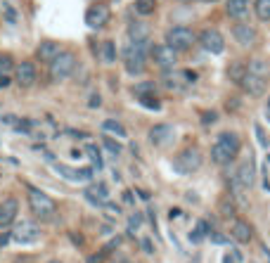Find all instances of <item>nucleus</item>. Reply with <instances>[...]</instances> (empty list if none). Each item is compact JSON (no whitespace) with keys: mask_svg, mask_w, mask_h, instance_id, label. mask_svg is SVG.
Wrapping results in <instances>:
<instances>
[{"mask_svg":"<svg viewBox=\"0 0 270 263\" xmlns=\"http://www.w3.org/2000/svg\"><path fill=\"white\" fill-rule=\"evenodd\" d=\"M100 105H102V97H100V92H93V95L88 97V107H90V109H100Z\"/></svg>","mask_w":270,"mask_h":263,"instance_id":"40","label":"nucleus"},{"mask_svg":"<svg viewBox=\"0 0 270 263\" xmlns=\"http://www.w3.org/2000/svg\"><path fill=\"white\" fill-rule=\"evenodd\" d=\"M76 69H79V57L74 53H69V50H62V53L50 62V79H53L54 83L67 81L69 76H74Z\"/></svg>","mask_w":270,"mask_h":263,"instance_id":"5","label":"nucleus"},{"mask_svg":"<svg viewBox=\"0 0 270 263\" xmlns=\"http://www.w3.org/2000/svg\"><path fill=\"white\" fill-rule=\"evenodd\" d=\"M12 233V242L17 244H22V247H28V244H36V242H41V225L36 223V221H27V218H22V221H17L14 228L10 230Z\"/></svg>","mask_w":270,"mask_h":263,"instance_id":"7","label":"nucleus"},{"mask_svg":"<svg viewBox=\"0 0 270 263\" xmlns=\"http://www.w3.org/2000/svg\"><path fill=\"white\" fill-rule=\"evenodd\" d=\"M133 95L140 97H147V95H157V83L154 81H142V83H135L133 86Z\"/></svg>","mask_w":270,"mask_h":263,"instance_id":"28","label":"nucleus"},{"mask_svg":"<svg viewBox=\"0 0 270 263\" xmlns=\"http://www.w3.org/2000/svg\"><path fill=\"white\" fill-rule=\"evenodd\" d=\"M142 223H145V213H142V211H133V213L128 216V233L133 235L135 230L142 228Z\"/></svg>","mask_w":270,"mask_h":263,"instance_id":"33","label":"nucleus"},{"mask_svg":"<svg viewBox=\"0 0 270 263\" xmlns=\"http://www.w3.org/2000/svg\"><path fill=\"white\" fill-rule=\"evenodd\" d=\"M197 43V33L189 27H171L166 31V45H171L176 53H188Z\"/></svg>","mask_w":270,"mask_h":263,"instance_id":"6","label":"nucleus"},{"mask_svg":"<svg viewBox=\"0 0 270 263\" xmlns=\"http://www.w3.org/2000/svg\"><path fill=\"white\" fill-rule=\"evenodd\" d=\"M147 55H149V45L147 43H128L121 50V59L123 66L131 76H140L147 66Z\"/></svg>","mask_w":270,"mask_h":263,"instance_id":"2","label":"nucleus"},{"mask_svg":"<svg viewBox=\"0 0 270 263\" xmlns=\"http://www.w3.org/2000/svg\"><path fill=\"white\" fill-rule=\"evenodd\" d=\"M230 33H232V38L237 40L242 48H249V45H254L258 38V31L249 22H235L232 29H230Z\"/></svg>","mask_w":270,"mask_h":263,"instance_id":"15","label":"nucleus"},{"mask_svg":"<svg viewBox=\"0 0 270 263\" xmlns=\"http://www.w3.org/2000/svg\"><path fill=\"white\" fill-rule=\"evenodd\" d=\"M102 147L107 149V152H109V154H111V157H119V154H121V152H123L121 143H119V140H114L111 135H105V138H102Z\"/></svg>","mask_w":270,"mask_h":263,"instance_id":"31","label":"nucleus"},{"mask_svg":"<svg viewBox=\"0 0 270 263\" xmlns=\"http://www.w3.org/2000/svg\"><path fill=\"white\" fill-rule=\"evenodd\" d=\"M109 19H111V10H109L107 5H102V2H93L85 10V27L93 29V31L105 29L109 24Z\"/></svg>","mask_w":270,"mask_h":263,"instance_id":"10","label":"nucleus"},{"mask_svg":"<svg viewBox=\"0 0 270 263\" xmlns=\"http://www.w3.org/2000/svg\"><path fill=\"white\" fill-rule=\"evenodd\" d=\"M220 213H223L225 218L235 216V206H232V204H228V199H223V204H220Z\"/></svg>","mask_w":270,"mask_h":263,"instance_id":"41","label":"nucleus"},{"mask_svg":"<svg viewBox=\"0 0 270 263\" xmlns=\"http://www.w3.org/2000/svg\"><path fill=\"white\" fill-rule=\"evenodd\" d=\"M54 173H59L64 180L69 183H93L95 178V169L85 166V169H71V166H64V164H53Z\"/></svg>","mask_w":270,"mask_h":263,"instance_id":"12","label":"nucleus"},{"mask_svg":"<svg viewBox=\"0 0 270 263\" xmlns=\"http://www.w3.org/2000/svg\"><path fill=\"white\" fill-rule=\"evenodd\" d=\"M240 86H242L244 92H249L251 97H261V95L266 92V88H268V79H263V76H254V74L246 71Z\"/></svg>","mask_w":270,"mask_h":263,"instance_id":"19","label":"nucleus"},{"mask_svg":"<svg viewBox=\"0 0 270 263\" xmlns=\"http://www.w3.org/2000/svg\"><path fill=\"white\" fill-rule=\"evenodd\" d=\"M0 247H2V242H0Z\"/></svg>","mask_w":270,"mask_h":263,"instance_id":"58","label":"nucleus"},{"mask_svg":"<svg viewBox=\"0 0 270 263\" xmlns=\"http://www.w3.org/2000/svg\"><path fill=\"white\" fill-rule=\"evenodd\" d=\"M197 43L202 45L204 53L209 55H223L225 53V38L218 29H202L199 36H197Z\"/></svg>","mask_w":270,"mask_h":263,"instance_id":"9","label":"nucleus"},{"mask_svg":"<svg viewBox=\"0 0 270 263\" xmlns=\"http://www.w3.org/2000/svg\"><path fill=\"white\" fill-rule=\"evenodd\" d=\"M10 83H12V79H10L7 74H0V88H7Z\"/></svg>","mask_w":270,"mask_h":263,"instance_id":"47","label":"nucleus"},{"mask_svg":"<svg viewBox=\"0 0 270 263\" xmlns=\"http://www.w3.org/2000/svg\"><path fill=\"white\" fill-rule=\"evenodd\" d=\"M180 216H183V211H180V209H171V211H168V218H171V221H176V218H180Z\"/></svg>","mask_w":270,"mask_h":263,"instance_id":"48","label":"nucleus"},{"mask_svg":"<svg viewBox=\"0 0 270 263\" xmlns=\"http://www.w3.org/2000/svg\"><path fill=\"white\" fill-rule=\"evenodd\" d=\"M209 239H211V244H218V247L230 244V235H225L223 230H211V233H209Z\"/></svg>","mask_w":270,"mask_h":263,"instance_id":"35","label":"nucleus"},{"mask_svg":"<svg viewBox=\"0 0 270 263\" xmlns=\"http://www.w3.org/2000/svg\"><path fill=\"white\" fill-rule=\"evenodd\" d=\"M71 157H79V159H81L83 152H81V149H71Z\"/></svg>","mask_w":270,"mask_h":263,"instance_id":"52","label":"nucleus"},{"mask_svg":"<svg viewBox=\"0 0 270 263\" xmlns=\"http://www.w3.org/2000/svg\"><path fill=\"white\" fill-rule=\"evenodd\" d=\"M218 121V114L216 112H204L202 114V123L204 126H209V123H216Z\"/></svg>","mask_w":270,"mask_h":263,"instance_id":"42","label":"nucleus"},{"mask_svg":"<svg viewBox=\"0 0 270 263\" xmlns=\"http://www.w3.org/2000/svg\"><path fill=\"white\" fill-rule=\"evenodd\" d=\"M251 237H254V230H251V225L246 223V221H242V218H235L232 221V225H230V239H235L240 244H249Z\"/></svg>","mask_w":270,"mask_h":263,"instance_id":"21","label":"nucleus"},{"mask_svg":"<svg viewBox=\"0 0 270 263\" xmlns=\"http://www.w3.org/2000/svg\"><path fill=\"white\" fill-rule=\"evenodd\" d=\"M36 79H38V69H36L33 62L24 59V62H19V64L14 66V81H17V86L31 88L36 83Z\"/></svg>","mask_w":270,"mask_h":263,"instance_id":"16","label":"nucleus"},{"mask_svg":"<svg viewBox=\"0 0 270 263\" xmlns=\"http://www.w3.org/2000/svg\"><path fill=\"white\" fill-rule=\"evenodd\" d=\"M157 2H159V0H135L133 10L140 14V17H152V14L157 12Z\"/></svg>","mask_w":270,"mask_h":263,"instance_id":"27","label":"nucleus"},{"mask_svg":"<svg viewBox=\"0 0 270 263\" xmlns=\"http://www.w3.org/2000/svg\"><path fill=\"white\" fill-rule=\"evenodd\" d=\"M249 2H251V0H249Z\"/></svg>","mask_w":270,"mask_h":263,"instance_id":"59","label":"nucleus"},{"mask_svg":"<svg viewBox=\"0 0 270 263\" xmlns=\"http://www.w3.org/2000/svg\"><path fill=\"white\" fill-rule=\"evenodd\" d=\"M59 53H62V45H59L57 40H41V43L36 45V59H38V62H45V64H50Z\"/></svg>","mask_w":270,"mask_h":263,"instance_id":"20","label":"nucleus"},{"mask_svg":"<svg viewBox=\"0 0 270 263\" xmlns=\"http://www.w3.org/2000/svg\"><path fill=\"white\" fill-rule=\"evenodd\" d=\"M268 112H270V100H268Z\"/></svg>","mask_w":270,"mask_h":263,"instance_id":"57","label":"nucleus"},{"mask_svg":"<svg viewBox=\"0 0 270 263\" xmlns=\"http://www.w3.org/2000/svg\"><path fill=\"white\" fill-rule=\"evenodd\" d=\"M105 256H107V251L102 249V254H93V256L88 259V263H105Z\"/></svg>","mask_w":270,"mask_h":263,"instance_id":"45","label":"nucleus"},{"mask_svg":"<svg viewBox=\"0 0 270 263\" xmlns=\"http://www.w3.org/2000/svg\"><path fill=\"white\" fill-rule=\"evenodd\" d=\"M149 24L147 22H133L128 27V43H147Z\"/></svg>","mask_w":270,"mask_h":263,"instance_id":"22","label":"nucleus"},{"mask_svg":"<svg viewBox=\"0 0 270 263\" xmlns=\"http://www.w3.org/2000/svg\"><path fill=\"white\" fill-rule=\"evenodd\" d=\"M85 154H88L90 161H93V169H97V171H102V169H105V159H102V152H100V147H97V145L88 143V145H85Z\"/></svg>","mask_w":270,"mask_h":263,"instance_id":"29","label":"nucleus"},{"mask_svg":"<svg viewBox=\"0 0 270 263\" xmlns=\"http://www.w3.org/2000/svg\"><path fill=\"white\" fill-rule=\"evenodd\" d=\"M209 233H211V223L209 221H197V225L189 233V242L192 244H202L204 239H209Z\"/></svg>","mask_w":270,"mask_h":263,"instance_id":"25","label":"nucleus"},{"mask_svg":"<svg viewBox=\"0 0 270 263\" xmlns=\"http://www.w3.org/2000/svg\"><path fill=\"white\" fill-rule=\"evenodd\" d=\"M246 71L254 74V76H263V79H268V62L261 59V57H254V59L246 62Z\"/></svg>","mask_w":270,"mask_h":263,"instance_id":"26","label":"nucleus"},{"mask_svg":"<svg viewBox=\"0 0 270 263\" xmlns=\"http://www.w3.org/2000/svg\"><path fill=\"white\" fill-rule=\"evenodd\" d=\"M2 123H7V126H17L19 118L14 117V114H5V117H2Z\"/></svg>","mask_w":270,"mask_h":263,"instance_id":"46","label":"nucleus"},{"mask_svg":"<svg viewBox=\"0 0 270 263\" xmlns=\"http://www.w3.org/2000/svg\"><path fill=\"white\" fill-rule=\"evenodd\" d=\"M147 138L154 147H168L176 140V126H171V123H157V126L149 128Z\"/></svg>","mask_w":270,"mask_h":263,"instance_id":"13","label":"nucleus"},{"mask_svg":"<svg viewBox=\"0 0 270 263\" xmlns=\"http://www.w3.org/2000/svg\"><path fill=\"white\" fill-rule=\"evenodd\" d=\"M45 263H62L59 259H50V261H45Z\"/></svg>","mask_w":270,"mask_h":263,"instance_id":"54","label":"nucleus"},{"mask_svg":"<svg viewBox=\"0 0 270 263\" xmlns=\"http://www.w3.org/2000/svg\"><path fill=\"white\" fill-rule=\"evenodd\" d=\"M121 199H123V204H128V206H133V204H135V195L131 192V190H126Z\"/></svg>","mask_w":270,"mask_h":263,"instance_id":"44","label":"nucleus"},{"mask_svg":"<svg viewBox=\"0 0 270 263\" xmlns=\"http://www.w3.org/2000/svg\"><path fill=\"white\" fill-rule=\"evenodd\" d=\"M97 55H100V59L105 62V64H114L116 62V43L114 40H102L100 43V48H97Z\"/></svg>","mask_w":270,"mask_h":263,"instance_id":"24","label":"nucleus"},{"mask_svg":"<svg viewBox=\"0 0 270 263\" xmlns=\"http://www.w3.org/2000/svg\"><path fill=\"white\" fill-rule=\"evenodd\" d=\"M102 133H105V135H114V138H119V140L128 138V131L123 128L121 121H116V118H105V121H102Z\"/></svg>","mask_w":270,"mask_h":263,"instance_id":"23","label":"nucleus"},{"mask_svg":"<svg viewBox=\"0 0 270 263\" xmlns=\"http://www.w3.org/2000/svg\"><path fill=\"white\" fill-rule=\"evenodd\" d=\"M2 7H5V19H7L10 24H17V14H14V7H12V5H7V2H5Z\"/></svg>","mask_w":270,"mask_h":263,"instance_id":"39","label":"nucleus"},{"mask_svg":"<svg viewBox=\"0 0 270 263\" xmlns=\"http://www.w3.org/2000/svg\"><path fill=\"white\" fill-rule=\"evenodd\" d=\"M251 12V2L249 0H228L225 2V14L232 22H246Z\"/></svg>","mask_w":270,"mask_h":263,"instance_id":"18","label":"nucleus"},{"mask_svg":"<svg viewBox=\"0 0 270 263\" xmlns=\"http://www.w3.org/2000/svg\"><path fill=\"white\" fill-rule=\"evenodd\" d=\"M67 135H74V138H88V133H83V131H67Z\"/></svg>","mask_w":270,"mask_h":263,"instance_id":"49","label":"nucleus"},{"mask_svg":"<svg viewBox=\"0 0 270 263\" xmlns=\"http://www.w3.org/2000/svg\"><path fill=\"white\" fill-rule=\"evenodd\" d=\"M254 14L261 22H270V0H254Z\"/></svg>","mask_w":270,"mask_h":263,"instance_id":"30","label":"nucleus"},{"mask_svg":"<svg viewBox=\"0 0 270 263\" xmlns=\"http://www.w3.org/2000/svg\"><path fill=\"white\" fill-rule=\"evenodd\" d=\"M102 209L107 211V216H109V218H119V216H121V213H123L121 204H114V202H107V204H105Z\"/></svg>","mask_w":270,"mask_h":263,"instance_id":"36","label":"nucleus"},{"mask_svg":"<svg viewBox=\"0 0 270 263\" xmlns=\"http://www.w3.org/2000/svg\"><path fill=\"white\" fill-rule=\"evenodd\" d=\"M240 149H242L240 135L232 131H223L216 138V143L211 145V161L216 166H228L230 161L240 154Z\"/></svg>","mask_w":270,"mask_h":263,"instance_id":"1","label":"nucleus"},{"mask_svg":"<svg viewBox=\"0 0 270 263\" xmlns=\"http://www.w3.org/2000/svg\"><path fill=\"white\" fill-rule=\"evenodd\" d=\"M83 197H85V202L88 204H93V206H97V209H102L105 204L109 202V187L107 183H102V180H97V183H90L85 190H83Z\"/></svg>","mask_w":270,"mask_h":263,"instance_id":"14","label":"nucleus"},{"mask_svg":"<svg viewBox=\"0 0 270 263\" xmlns=\"http://www.w3.org/2000/svg\"><path fill=\"white\" fill-rule=\"evenodd\" d=\"M149 55H152V59H154V64L159 66L162 71H168V69H176L178 64V53L171 48V45H152L149 48Z\"/></svg>","mask_w":270,"mask_h":263,"instance_id":"11","label":"nucleus"},{"mask_svg":"<svg viewBox=\"0 0 270 263\" xmlns=\"http://www.w3.org/2000/svg\"><path fill=\"white\" fill-rule=\"evenodd\" d=\"M232 259H235V261H242V259H244L242 251H240V249H232Z\"/></svg>","mask_w":270,"mask_h":263,"instance_id":"50","label":"nucleus"},{"mask_svg":"<svg viewBox=\"0 0 270 263\" xmlns=\"http://www.w3.org/2000/svg\"><path fill=\"white\" fill-rule=\"evenodd\" d=\"M12 69V57L10 55H0V74H7Z\"/></svg>","mask_w":270,"mask_h":263,"instance_id":"37","label":"nucleus"},{"mask_svg":"<svg viewBox=\"0 0 270 263\" xmlns=\"http://www.w3.org/2000/svg\"><path fill=\"white\" fill-rule=\"evenodd\" d=\"M204 164V154L199 147H185V149H180L173 161H171V166H173V171L180 173V175H192V173H197L202 169Z\"/></svg>","mask_w":270,"mask_h":263,"instance_id":"4","label":"nucleus"},{"mask_svg":"<svg viewBox=\"0 0 270 263\" xmlns=\"http://www.w3.org/2000/svg\"><path fill=\"white\" fill-rule=\"evenodd\" d=\"M202 2H211V5H214V2H218V0H202Z\"/></svg>","mask_w":270,"mask_h":263,"instance_id":"55","label":"nucleus"},{"mask_svg":"<svg viewBox=\"0 0 270 263\" xmlns=\"http://www.w3.org/2000/svg\"><path fill=\"white\" fill-rule=\"evenodd\" d=\"M266 164H270V154H268V157H266Z\"/></svg>","mask_w":270,"mask_h":263,"instance_id":"56","label":"nucleus"},{"mask_svg":"<svg viewBox=\"0 0 270 263\" xmlns=\"http://www.w3.org/2000/svg\"><path fill=\"white\" fill-rule=\"evenodd\" d=\"M223 263H235V259H232L230 254H225V256H223Z\"/></svg>","mask_w":270,"mask_h":263,"instance_id":"53","label":"nucleus"},{"mask_svg":"<svg viewBox=\"0 0 270 263\" xmlns=\"http://www.w3.org/2000/svg\"><path fill=\"white\" fill-rule=\"evenodd\" d=\"M17 213H19V202L17 197H5L0 202V230H7L10 225L17 223Z\"/></svg>","mask_w":270,"mask_h":263,"instance_id":"17","label":"nucleus"},{"mask_svg":"<svg viewBox=\"0 0 270 263\" xmlns=\"http://www.w3.org/2000/svg\"><path fill=\"white\" fill-rule=\"evenodd\" d=\"M244 74H246V64H244V62H235V64L228 69L230 81H235V83H242Z\"/></svg>","mask_w":270,"mask_h":263,"instance_id":"32","label":"nucleus"},{"mask_svg":"<svg viewBox=\"0 0 270 263\" xmlns=\"http://www.w3.org/2000/svg\"><path fill=\"white\" fill-rule=\"evenodd\" d=\"M254 131H256L258 143H261V145H263V147H268V143H270V140H268V138H266V133H263V128H261V126H258V123H256V126H254Z\"/></svg>","mask_w":270,"mask_h":263,"instance_id":"43","label":"nucleus"},{"mask_svg":"<svg viewBox=\"0 0 270 263\" xmlns=\"http://www.w3.org/2000/svg\"><path fill=\"white\" fill-rule=\"evenodd\" d=\"M28 209L41 221H53L57 213V202L38 187H28Z\"/></svg>","mask_w":270,"mask_h":263,"instance_id":"3","label":"nucleus"},{"mask_svg":"<svg viewBox=\"0 0 270 263\" xmlns=\"http://www.w3.org/2000/svg\"><path fill=\"white\" fill-rule=\"evenodd\" d=\"M194 74L192 71H183V69H168V71H163V86L168 88L171 92H185L189 88V83H194Z\"/></svg>","mask_w":270,"mask_h":263,"instance_id":"8","label":"nucleus"},{"mask_svg":"<svg viewBox=\"0 0 270 263\" xmlns=\"http://www.w3.org/2000/svg\"><path fill=\"white\" fill-rule=\"evenodd\" d=\"M137 195H140V199H145V202H147V199L152 197V195H149L147 190H137Z\"/></svg>","mask_w":270,"mask_h":263,"instance_id":"51","label":"nucleus"},{"mask_svg":"<svg viewBox=\"0 0 270 263\" xmlns=\"http://www.w3.org/2000/svg\"><path fill=\"white\" fill-rule=\"evenodd\" d=\"M140 249L145 251V254H149V256H152V254H154V242H152L149 237H145V239H140Z\"/></svg>","mask_w":270,"mask_h":263,"instance_id":"38","label":"nucleus"},{"mask_svg":"<svg viewBox=\"0 0 270 263\" xmlns=\"http://www.w3.org/2000/svg\"><path fill=\"white\" fill-rule=\"evenodd\" d=\"M137 102L145 107V109H149V112H162V100H159L157 95H147V97H140Z\"/></svg>","mask_w":270,"mask_h":263,"instance_id":"34","label":"nucleus"}]
</instances>
